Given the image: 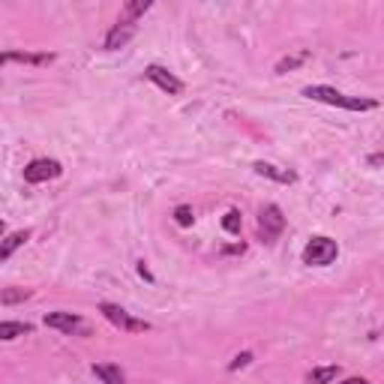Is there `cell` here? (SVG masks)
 I'll use <instances>...</instances> for the list:
<instances>
[{
  "label": "cell",
  "instance_id": "cell-1",
  "mask_svg": "<svg viewBox=\"0 0 384 384\" xmlns=\"http://www.w3.org/2000/svg\"><path fill=\"white\" fill-rule=\"evenodd\" d=\"M304 96L315 102H327V105H339V108H348V112H369V108H375V100H361V96H346L327 85H309L304 87Z\"/></svg>",
  "mask_w": 384,
  "mask_h": 384
},
{
  "label": "cell",
  "instance_id": "cell-2",
  "mask_svg": "<svg viewBox=\"0 0 384 384\" xmlns=\"http://www.w3.org/2000/svg\"><path fill=\"white\" fill-rule=\"evenodd\" d=\"M336 255H339L336 240H331V238H312L306 243V250H304V262L309 267H327V265L336 262Z\"/></svg>",
  "mask_w": 384,
  "mask_h": 384
},
{
  "label": "cell",
  "instance_id": "cell-3",
  "mask_svg": "<svg viewBox=\"0 0 384 384\" xmlns=\"http://www.w3.org/2000/svg\"><path fill=\"white\" fill-rule=\"evenodd\" d=\"M100 312L105 315L108 321H112L114 327H120V331L127 334H142V331H150V324L142 321V319H132V315L127 309H120L117 304H100Z\"/></svg>",
  "mask_w": 384,
  "mask_h": 384
},
{
  "label": "cell",
  "instance_id": "cell-4",
  "mask_svg": "<svg viewBox=\"0 0 384 384\" xmlns=\"http://www.w3.org/2000/svg\"><path fill=\"white\" fill-rule=\"evenodd\" d=\"M63 166L58 159H33L31 166L24 169V181L27 183H46V181H54V177H60Z\"/></svg>",
  "mask_w": 384,
  "mask_h": 384
},
{
  "label": "cell",
  "instance_id": "cell-5",
  "mask_svg": "<svg viewBox=\"0 0 384 384\" xmlns=\"http://www.w3.org/2000/svg\"><path fill=\"white\" fill-rule=\"evenodd\" d=\"M258 225H262V238H265L267 243H273V240L282 235L285 216H282V210L277 208V204H267V208L262 210V219H258Z\"/></svg>",
  "mask_w": 384,
  "mask_h": 384
},
{
  "label": "cell",
  "instance_id": "cell-6",
  "mask_svg": "<svg viewBox=\"0 0 384 384\" xmlns=\"http://www.w3.org/2000/svg\"><path fill=\"white\" fill-rule=\"evenodd\" d=\"M144 78L147 81H154V85L159 87V90H166V93H171V96H177V93H183V81L177 78V75H171L169 70H162V66H147L144 70Z\"/></svg>",
  "mask_w": 384,
  "mask_h": 384
},
{
  "label": "cell",
  "instance_id": "cell-7",
  "mask_svg": "<svg viewBox=\"0 0 384 384\" xmlns=\"http://www.w3.org/2000/svg\"><path fill=\"white\" fill-rule=\"evenodd\" d=\"M46 327H54V331H63V334H87L85 321L73 312H48L46 315Z\"/></svg>",
  "mask_w": 384,
  "mask_h": 384
},
{
  "label": "cell",
  "instance_id": "cell-8",
  "mask_svg": "<svg viewBox=\"0 0 384 384\" xmlns=\"http://www.w3.org/2000/svg\"><path fill=\"white\" fill-rule=\"evenodd\" d=\"M135 31H139V27L129 24V21H120V24H114L112 31H108V36H105V48H108V51H117V48H123V46H127L129 39L135 36Z\"/></svg>",
  "mask_w": 384,
  "mask_h": 384
},
{
  "label": "cell",
  "instance_id": "cell-9",
  "mask_svg": "<svg viewBox=\"0 0 384 384\" xmlns=\"http://www.w3.org/2000/svg\"><path fill=\"white\" fill-rule=\"evenodd\" d=\"M252 169H255V174L270 177V181H277V183H294V181H297V174H294V171L277 169V166H270V162H255Z\"/></svg>",
  "mask_w": 384,
  "mask_h": 384
},
{
  "label": "cell",
  "instance_id": "cell-10",
  "mask_svg": "<svg viewBox=\"0 0 384 384\" xmlns=\"http://www.w3.org/2000/svg\"><path fill=\"white\" fill-rule=\"evenodd\" d=\"M54 60L51 54H24V51H4L0 54V70H4L6 63H48Z\"/></svg>",
  "mask_w": 384,
  "mask_h": 384
},
{
  "label": "cell",
  "instance_id": "cell-11",
  "mask_svg": "<svg viewBox=\"0 0 384 384\" xmlns=\"http://www.w3.org/2000/svg\"><path fill=\"white\" fill-rule=\"evenodd\" d=\"M93 375L100 378L102 384H127V375H123V369L114 366V363H93Z\"/></svg>",
  "mask_w": 384,
  "mask_h": 384
},
{
  "label": "cell",
  "instance_id": "cell-12",
  "mask_svg": "<svg viewBox=\"0 0 384 384\" xmlns=\"http://www.w3.org/2000/svg\"><path fill=\"white\" fill-rule=\"evenodd\" d=\"M27 240H31V231H16V235H9L0 240V262H6V258L18 250V246H24Z\"/></svg>",
  "mask_w": 384,
  "mask_h": 384
},
{
  "label": "cell",
  "instance_id": "cell-13",
  "mask_svg": "<svg viewBox=\"0 0 384 384\" xmlns=\"http://www.w3.org/2000/svg\"><path fill=\"white\" fill-rule=\"evenodd\" d=\"M24 334H31V324H24V321H0V342L18 339Z\"/></svg>",
  "mask_w": 384,
  "mask_h": 384
},
{
  "label": "cell",
  "instance_id": "cell-14",
  "mask_svg": "<svg viewBox=\"0 0 384 384\" xmlns=\"http://www.w3.org/2000/svg\"><path fill=\"white\" fill-rule=\"evenodd\" d=\"M150 6H154V4H150V0H135V4H127V6H123V21L135 24V18L144 16V12H147Z\"/></svg>",
  "mask_w": 384,
  "mask_h": 384
},
{
  "label": "cell",
  "instance_id": "cell-15",
  "mask_svg": "<svg viewBox=\"0 0 384 384\" xmlns=\"http://www.w3.org/2000/svg\"><path fill=\"white\" fill-rule=\"evenodd\" d=\"M339 375V366H321V369H312L309 373V384H331Z\"/></svg>",
  "mask_w": 384,
  "mask_h": 384
},
{
  "label": "cell",
  "instance_id": "cell-16",
  "mask_svg": "<svg viewBox=\"0 0 384 384\" xmlns=\"http://www.w3.org/2000/svg\"><path fill=\"white\" fill-rule=\"evenodd\" d=\"M31 297V288H4L0 292V304H24V300Z\"/></svg>",
  "mask_w": 384,
  "mask_h": 384
},
{
  "label": "cell",
  "instance_id": "cell-17",
  "mask_svg": "<svg viewBox=\"0 0 384 384\" xmlns=\"http://www.w3.org/2000/svg\"><path fill=\"white\" fill-rule=\"evenodd\" d=\"M304 60H309V51H297V54H292V58H282V60L277 63V73L282 75V73H288V70H294V66H300Z\"/></svg>",
  "mask_w": 384,
  "mask_h": 384
},
{
  "label": "cell",
  "instance_id": "cell-18",
  "mask_svg": "<svg viewBox=\"0 0 384 384\" xmlns=\"http://www.w3.org/2000/svg\"><path fill=\"white\" fill-rule=\"evenodd\" d=\"M240 225H243V219L238 210H228L225 219H223V228L228 231V235H240Z\"/></svg>",
  "mask_w": 384,
  "mask_h": 384
},
{
  "label": "cell",
  "instance_id": "cell-19",
  "mask_svg": "<svg viewBox=\"0 0 384 384\" xmlns=\"http://www.w3.org/2000/svg\"><path fill=\"white\" fill-rule=\"evenodd\" d=\"M192 219H196V216H192V210L186 208V204H181V208H177V210H174V223H177V225H183V228H189V225H192Z\"/></svg>",
  "mask_w": 384,
  "mask_h": 384
},
{
  "label": "cell",
  "instance_id": "cell-20",
  "mask_svg": "<svg viewBox=\"0 0 384 384\" xmlns=\"http://www.w3.org/2000/svg\"><path fill=\"white\" fill-rule=\"evenodd\" d=\"M246 363H252V354L250 351H243V354H238L235 361H231V366L228 369H240V366H246Z\"/></svg>",
  "mask_w": 384,
  "mask_h": 384
},
{
  "label": "cell",
  "instance_id": "cell-21",
  "mask_svg": "<svg viewBox=\"0 0 384 384\" xmlns=\"http://www.w3.org/2000/svg\"><path fill=\"white\" fill-rule=\"evenodd\" d=\"M342 384H369L366 378H348V381H342Z\"/></svg>",
  "mask_w": 384,
  "mask_h": 384
},
{
  "label": "cell",
  "instance_id": "cell-22",
  "mask_svg": "<svg viewBox=\"0 0 384 384\" xmlns=\"http://www.w3.org/2000/svg\"><path fill=\"white\" fill-rule=\"evenodd\" d=\"M4 228H6V225H4V219H0V238H4Z\"/></svg>",
  "mask_w": 384,
  "mask_h": 384
}]
</instances>
